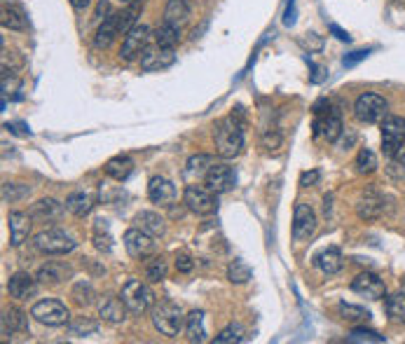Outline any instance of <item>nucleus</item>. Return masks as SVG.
I'll use <instances>...</instances> for the list:
<instances>
[{
  "label": "nucleus",
  "mask_w": 405,
  "mask_h": 344,
  "mask_svg": "<svg viewBox=\"0 0 405 344\" xmlns=\"http://www.w3.org/2000/svg\"><path fill=\"white\" fill-rule=\"evenodd\" d=\"M188 17H190V5L186 0H169L167 8H164V21L183 24L188 21Z\"/></svg>",
  "instance_id": "72a5a7b5"
},
{
  "label": "nucleus",
  "mask_w": 405,
  "mask_h": 344,
  "mask_svg": "<svg viewBox=\"0 0 405 344\" xmlns=\"http://www.w3.org/2000/svg\"><path fill=\"white\" fill-rule=\"evenodd\" d=\"M316 122H314V129H316V134H321L326 141H337L340 138V134H342V118H340V113H337L335 108H328V110H316Z\"/></svg>",
  "instance_id": "2eb2a0df"
},
{
  "label": "nucleus",
  "mask_w": 405,
  "mask_h": 344,
  "mask_svg": "<svg viewBox=\"0 0 405 344\" xmlns=\"http://www.w3.org/2000/svg\"><path fill=\"white\" fill-rule=\"evenodd\" d=\"M349 342L352 344H368V342H375V344H379V342H384V335H377L375 330H366V328H354L352 333H349V337H347Z\"/></svg>",
  "instance_id": "a19ab883"
},
{
  "label": "nucleus",
  "mask_w": 405,
  "mask_h": 344,
  "mask_svg": "<svg viewBox=\"0 0 405 344\" xmlns=\"http://www.w3.org/2000/svg\"><path fill=\"white\" fill-rule=\"evenodd\" d=\"M314 265L321 269L323 274L333 276V274H337L342 269L345 260H342V253L337 248H326V251H321V253H316Z\"/></svg>",
  "instance_id": "b1692460"
},
{
  "label": "nucleus",
  "mask_w": 405,
  "mask_h": 344,
  "mask_svg": "<svg viewBox=\"0 0 405 344\" xmlns=\"http://www.w3.org/2000/svg\"><path fill=\"white\" fill-rule=\"evenodd\" d=\"M216 192L208 190L206 185H199V183H192V185L186 188L183 192V204L188 206V211H192L195 216H211V213L218 211V199Z\"/></svg>",
  "instance_id": "39448f33"
},
{
  "label": "nucleus",
  "mask_w": 405,
  "mask_h": 344,
  "mask_svg": "<svg viewBox=\"0 0 405 344\" xmlns=\"http://www.w3.org/2000/svg\"><path fill=\"white\" fill-rule=\"evenodd\" d=\"M368 57V52H363V49H361V52H354L352 57H345V66H354L356 61H361V59H366Z\"/></svg>",
  "instance_id": "09e8293b"
},
{
  "label": "nucleus",
  "mask_w": 405,
  "mask_h": 344,
  "mask_svg": "<svg viewBox=\"0 0 405 344\" xmlns=\"http://www.w3.org/2000/svg\"><path fill=\"white\" fill-rule=\"evenodd\" d=\"M356 213H359L361 220H372L382 213V197H379L375 190H368V192L361 194L359 204H356Z\"/></svg>",
  "instance_id": "412c9836"
},
{
  "label": "nucleus",
  "mask_w": 405,
  "mask_h": 344,
  "mask_svg": "<svg viewBox=\"0 0 405 344\" xmlns=\"http://www.w3.org/2000/svg\"><path fill=\"white\" fill-rule=\"evenodd\" d=\"M132 171H134V162H132V157H127V155H118L106 162V174L113 178V181H127Z\"/></svg>",
  "instance_id": "cd10ccee"
},
{
  "label": "nucleus",
  "mask_w": 405,
  "mask_h": 344,
  "mask_svg": "<svg viewBox=\"0 0 405 344\" xmlns=\"http://www.w3.org/2000/svg\"><path fill=\"white\" fill-rule=\"evenodd\" d=\"M120 298L125 300L127 309L132 311V314H145V311L155 307V293H152V288L138 279L127 281V284L122 286Z\"/></svg>",
  "instance_id": "20e7f679"
},
{
  "label": "nucleus",
  "mask_w": 405,
  "mask_h": 344,
  "mask_svg": "<svg viewBox=\"0 0 405 344\" xmlns=\"http://www.w3.org/2000/svg\"><path fill=\"white\" fill-rule=\"evenodd\" d=\"M246 340V328L239 323H230L216 335V344H232V342H244Z\"/></svg>",
  "instance_id": "f704fd0d"
},
{
  "label": "nucleus",
  "mask_w": 405,
  "mask_h": 344,
  "mask_svg": "<svg viewBox=\"0 0 405 344\" xmlns=\"http://www.w3.org/2000/svg\"><path fill=\"white\" fill-rule=\"evenodd\" d=\"M96 330H99V323L91 321V318H84V316H80V318H75V321L69 323V333L73 337H89V335H94Z\"/></svg>",
  "instance_id": "c9c22d12"
},
{
  "label": "nucleus",
  "mask_w": 405,
  "mask_h": 344,
  "mask_svg": "<svg viewBox=\"0 0 405 344\" xmlns=\"http://www.w3.org/2000/svg\"><path fill=\"white\" fill-rule=\"evenodd\" d=\"M386 106L384 96L375 94V91H366V94H361L356 98L354 103V115L356 120L366 122V125H375V122H382L386 118Z\"/></svg>",
  "instance_id": "423d86ee"
},
{
  "label": "nucleus",
  "mask_w": 405,
  "mask_h": 344,
  "mask_svg": "<svg viewBox=\"0 0 405 344\" xmlns=\"http://www.w3.org/2000/svg\"><path fill=\"white\" fill-rule=\"evenodd\" d=\"M110 15V3L108 0H99V8H96V19H106V17Z\"/></svg>",
  "instance_id": "de8ad7c7"
},
{
  "label": "nucleus",
  "mask_w": 405,
  "mask_h": 344,
  "mask_svg": "<svg viewBox=\"0 0 405 344\" xmlns=\"http://www.w3.org/2000/svg\"><path fill=\"white\" fill-rule=\"evenodd\" d=\"M122 35V28H120V12H110L106 19L101 21L99 30H96L94 35V45L99 49H106L113 45V40Z\"/></svg>",
  "instance_id": "a211bd4d"
},
{
  "label": "nucleus",
  "mask_w": 405,
  "mask_h": 344,
  "mask_svg": "<svg viewBox=\"0 0 405 344\" xmlns=\"http://www.w3.org/2000/svg\"><path fill=\"white\" fill-rule=\"evenodd\" d=\"M155 42L159 47H176L181 42V24L164 21L155 30Z\"/></svg>",
  "instance_id": "bb28decb"
},
{
  "label": "nucleus",
  "mask_w": 405,
  "mask_h": 344,
  "mask_svg": "<svg viewBox=\"0 0 405 344\" xmlns=\"http://www.w3.org/2000/svg\"><path fill=\"white\" fill-rule=\"evenodd\" d=\"M150 318H152V325H155V330L159 335H164V337H178V333L183 330V325H186L183 309L178 305L169 302V300H164V302H159V305L152 307Z\"/></svg>",
  "instance_id": "f03ea898"
},
{
  "label": "nucleus",
  "mask_w": 405,
  "mask_h": 344,
  "mask_svg": "<svg viewBox=\"0 0 405 344\" xmlns=\"http://www.w3.org/2000/svg\"><path fill=\"white\" fill-rule=\"evenodd\" d=\"M3 26L10 30L26 28V17H24L19 5H3Z\"/></svg>",
  "instance_id": "2f4dec72"
},
{
  "label": "nucleus",
  "mask_w": 405,
  "mask_h": 344,
  "mask_svg": "<svg viewBox=\"0 0 405 344\" xmlns=\"http://www.w3.org/2000/svg\"><path fill=\"white\" fill-rule=\"evenodd\" d=\"M176 64V52L174 47H152L145 49L143 57H141V69L143 71H164L171 69Z\"/></svg>",
  "instance_id": "ddd939ff"
},
{
  "label": "nucleus",
  "mask_w": 405,
  "mask_h": 344,
  "mask_svg": "<svg viewBox=\"0 0 405 344\" xmlns=\"http://www.w3.org/2000/svg\"><path fill=\"white\" fill-rule=\"evenodd\" d=\"M167 260L162 255H152L148 262H145V279L150 284H159V281L167 279Z\"/></svg>",
  "instance_id": "473e14b6"
},
{
  "label": "nucleus",
  "mask_w": 405,
  "mask_h": 344,
  "mask_svg": "<svg viewBox=\"0 0 405 344\" xmlns=\"http://www.w3.org/2000/svg\"><path fill=\"white\" fill-rule=\"evenodd\" d=\"M235 183H237L235 171H232V167H228V164H223V162H216L211 169H208V174L204 176V185L208 190H213L216 194L230 192V190L235 188Z\"/></svg>",
  "instance_id": "f8f14e48"
},
{
  "label": "nucleus",
  "mask_w": 405,
  "mask_h": 344,
  "mask_svg": "<svg viewBox=\"0 0 405 344\" xmlns=\"http://www.w3.org/2000/svg\"><path fill=\"white\" fill-rule=\"evenodd\" d=\"M396 159H398V162H401V164H403V167H405V143H403V147H401V150H398V155H396Z\"/></svg>",
  "instance_id": "603ef678"
},
{
  "label": "nucleus",
  "mask_w": 405,
  "mask_h": 344,
  "mask_svg": "<svg viewBox=\"0 0 405 344\" xmlns=\"http://www.w3.org/2000/svg\"><path fill=\"white\" fill-rule=\"evenodd\" d=\"M152 38L150 28L145 26V24H136L129 33L125 35V40H122V47H120V59L125 61H134L138 57H143V52L148 49V42Z\"/></svg>",
  "instance_id": "1a4fd4ad"
},
{
  "label": "nucleus",
  "mask_w": 405,
  "mask_h": 344,
  "mask_svg": "<svg viewBox=\"0 0 405 344\" xmlns=\"http://www.w3.org/2000/svg\"><path fill=\"white\" fill-rule=\"evenodd\" d=\"M94 246L99 251H110V246H113V239H110V235L101 237V232H96V235H94Z\"/></svg>",
  "instance_id": "49530a36"
},
{
  "label": "nucleus",
  "mask_w": 405,
  "mask_h": 344,
  "mask_svg": "<svg viewBox=\"0 0 405 344\" xmlns=\"http://www.w3.org/2000/svg\"><path fill=\"white\" fill-rule=\"evenodd\" d=\"M73 298H75L78 305H89L91 298H94V291H91L89 284H78L75 291H73Z\"/></svg>",
  "instance_id": "79ce46f5"
},
{
  "label": "nucleus",
  "mask_w": 405,
  "mask_h": 344,
  "mask_svg": "<svg viewBox=\"0 0 405 344\" xmlns=\"http://www.w3.org/2000/svg\"><path fill=\"white\" fill-rule=\"evenodd\" d=\"M213 143L216 152L223 159H232L242 155L244 150V118L239 113H232L223 118L213 127Z\"/></svg>",
  "instance_id": "f257e3e1"
},
{
  "label": "nucleus",
  "mask_w": 405,
  "mask_h": 344,
  "mask_svg": "<svg viewBox=\"0 0 405 344\" xmlns=\"http://www.w3.org/2000/svg\"><path fill=\"white\" fill-rule=\"evenodd\" d=\"M330 30H333V33L337 35V40H342V42H349V40H352V38H349V33H345V30H342V28H337L335 24H333V26H330Z\"/></svg>",
  "instance_id": "8fccbe9b"
},
{
  "label": "nucleus",
  "mask_w": 405,
  "mask_h": 344,
  "mask_svg": "<svg viewBox=\"0 0 405 344\" xmlns=\"http://www.w3.org/2000/svg\"><path fill=\"white\" fill-rule=\"evenodd\" d=\"M66 208H69L71 213H75V216H84V213H89V208H91L89 194H84V192L69 194V199H66Z\"/></svg>",
  "instance_id": "e433bc0d"
},
{
  "label": "nucleus",
  "mask_w": 405,
  "mask_h": 344,
  "mask_svg": "<svg viewBox=\"0 0 405 344\" xmlns=\"http://www.w3.org/2000/svg\"><path fill=\"white\" fill-rule=\"evenodd\" d=\"M61 216H64V206H61L57 199H52V197L35 201L33 208H30V218H33L35 223H57Z\"/></svg>",
  "instance_id": "6ab92c4d"
},
{
  "label": "nucleus",
  "mask_w": 405,
  "mask_h": 344,
  "mask_svg": "<svg viewBox=\"0 0 405 344\" xmlns=\"http://www.w3.org/2000/svg\"><path fill=\"white\" fill-rule=\"evenodd\" d=\"M33 246L42 255H66L75 251L78 242L69 232L59 230V227H50V230H42L33 237Z\"/></svg>",
  "instance_id": "7ed1b4c3"
},
{
  "label": "nucleus",
  "mask_w": 405,
  "mask_h": 344,
  "mask_svg": "<svg viewBox=\"0 0 405 344\" xmlns=\"http://www.w3.org/2000/svg\"><path fill=\"white\" fill-rule=\"evenodd\" d=\"M192 267H195V260L188 253H178L176 255V269L178 272L188 274V272H192Z\"/></svg>",
  "instance_id": "c03bdc74"
},
{
  "label": "nucleus",
  "mask_w": 405,
  "mask_h": 344,
  "mask_svg": "<svg viewBox=\"0 0 405 344\" xmlns=\"http://www.w3.org/2000/svg\"><path fill=\"white\" fill-rule=\"evenodd\" d=\"M26 330H28V316L24 314L21 309L10 307V309L3 311V335L5 337L12 333H26Z\"/></svg>",
  "instance_id": "5701e85b"
},
{
  "label": "nucleus",
  "mask_w": 405,
  "mask_h": 344,
  "mask_svg": "<svg viewBox=\"0 0 405 344\" xmlns=\"http://www.w3.org/2000/svg\"><path fill=\"white\" fill-rule=\"evenodd\" d=\"M38 284H40V281L33 279L30 274L17 272V274L10 276L8 293H10V298H15V300H28V298H33L35 291H38Z\"/></svg>",
  "instance_id": "dca6fc26"
},
{
  "label": "nucleus",
  "mask_w": 405,
  "mask_h": 344,
  "mask_svg": "<svg viewBox=\"0 0 405 344\" xmlns=\"http://www.w3.org/2000/svg\"><path fill=\"white\" fill-rule=\"evenodd\" d=\"M318 178H321V174H318V171H305V174L300 176V185H303V188H312V185H316V183H318Z\"/></svg>",
  "instance_id": "a18cd8bd"
},
{
  "label": "nucleus",
  "mask_w": 405,
  "mask_h": 344,
  "mask_svg": "<svg viewBox=\"0 0 405 344\" xmlns=\"http://www.w3.org/2000/svg\"><path fill=\"white\" fill-rule=\"evenodd\" d=\"M120 3H125V5H129V3H134V0H120Z\"/></svg>",
  "instance_id": "864d4df0"
},
{
  "label": "nucleus",
  "mask_w": 405,
  "mask_h": 344,
  "mask_svg": "<svg viewBox=\"0 0 405 344\" xmlns=\"http://www.w3.org/2000/svg\"><path fill=\"white\" fill-rule=\"evenodd\" d=\"M127 311L129 309H127V305L122 298H108L106 302L101 305L99 316L108 323H122L127 318Z\"/></svg>",
  "instance_id": "393cba45"
},
{
  "label": "nucleus",
  "mask_w": 405,
  "mask_h": 344,
  "mask_svg": "<svg viewBox=\"0 0 405 344\" xmlns=\"http://www.w3.org/2000/svg\"><path fill=\"white\" fill-rule=\"evenodd\" d=\"M405 143V118L386 115L382 120V152L386 157H396Z\"/></svg>",
  "instance_id": "6e6552de"
},
{
  "label": "nucleus",
  "mask_w": 405,
  "mask_h": 344,
  "mask_svg": "<svg viewBox=\"0 0 405 344\" xmlns=\"http://www.w3.org/2000/svg\"><path fill=\"white\" fill-rule=\"evenodd\" d=\"M69 274V269H64L57 262H47V265H42L38 269V276L35 279L40 281V284H47V286H57L64 281V276Z\"/></svg>",
  "instance_id": "c756f323"
},
{
  "label": "nucleus",
  "mask_w": 405,
  "mask_h": 344,
  "mask_svg": "<svg viewBox=\"0 0 405 344\" xmlns=\"http://www.w3.org/2000/svg\"><path fill=\"white\" fill-rule=\"evenodd\" d=\"M125 248L127 253L132 257H136V260H145L148 255H152V251H155V242H152V235L148 232H143L141 227L134 225L132 230L125 232Z\"/></svg>",
  "instance_id": "9d476101"
},
{
  "label": "nucleus",
  "mask_w": 405,
  "mask_h": 344,
  "mask_svg": "<svg viewBox=\"0 0 405 344\" xmlns=\"http://www.w3.org/2000/svg\"><path fill=\"white\" fill-rule=\"evenodd\" d=\"M300 45H303L305 49H309V52H318V49L323 47V40L318 38L316 33H307L305 38H300Z\"/></svg>",
  "instance_id": "37998d69"
},
{
  "label": "nucleus",
  "mask_w": 405,
  "mask_h": 344,
  "mask_svg": "<svg viewBox=\"0 0 405 344\" xmlns=\"http://www.w3.org/2000/svg\"><path fill=\"white\" fill-rule=\"evenodd\" d=\"M316 232V213L309 204H296L293 211V239L296 242H305Z\"/></svg>",
  "instance_id": "9b49d317"
},
{
  "label": "nucleus",
  "mask_w": 405,
  "mask_h": 344,
  "mask_svg": "<svg viewBox=\"0 0 405 344\" xmlns=\"http://www.w3.org/2000/svg\"><path fill=\"white\" fill-rule=\"evenodd\" d=\"M148 197L152 204H159V206H167L174 201L176 197V188L174 183L169 181V178L164 176H152L150 183H148Z\"/></svg>",
  "instance_id": "f3484780"
},
{
  "label": "nucleus",
  "mask_w": 405,
  "mask_h": 344,
  "mask_svg": "<svg viewBox=\"0 0 405 344\" xmlns=\"http://www.w3.org/2000/svg\"><path fill=\"white\" fill-rule=\"evenodd\" d=\"M30 316L42 325H50V328H59V325L71 323L69 309L59 300H40V302H35L30 307Z\"/></svg>",
  "instance_id": "0eeeda50"
},
{
  "label": "nucleus",
  "mask_w": 405,
  "mask_h": 344,
  "mask_svg": "<svg viewBox=\"0 0 405 344\" xmlns=\"http://www.w3.org/2000/svg\"><path fill=\"white\" fill-rule=\"evenodd\" d=\"M228 279L232 284H246L251 279V267L244 260H232L228 267Z\"/></svg>",
  "instance_id": "ea45409f"
},
{
  "label": "nucleus",
  "mask_w": 405,
  "mask_h": 344,
  "mask_svg": "<svg viewBox=\"0 0 405 344\" xmlns=\"http://www.w3.org/2000/svg\"><path fill=\"white\" fill-rule=\"evenodd\" d=\"M134 223H136V227H141V230L148 232V235H152V237H162L164 232H167V223H164V218L159 216V213H155V211H141V213H136Z\"/></svg>",
  "instance_id": "4be33fe9"
},
{
  "label": "nucleus",
  "mask_w": 405,
  "mask_h": 344,
  "mask_svg": "<svg viewBox=\"0 0 405 344\" xmlns=\"http://www.w3.org/2000/svg\"><path fill=\"white\" fill-rule=\"evenodd\" d=\"M352 291L363 295V298H368V300H382L386 295V286L377 274L363 272L352 281Z\"/></svg>",
  "instance_id": "4468645a"
},
{
  "label": "nucleus",
  "mask_w": 405,
  "mask_h": 344,
  "mask_svg": "<svg viewBox=\"0 0 405 344\" xmlns=\"http://www.w3.org/2000/svg\"><path fill=\"white\" fill-rule=\"evenodd\" d=\"M89 3H91V0H71V5H73V8H75L78 12L87 10V8H89Z\"/></svg>",
  "instance_id": "3c124183"
},
{
  "label": "nucleus",
  "mask_w": 405,
  "mask_h": 344,
  "mask_svg": "<svg viewBox=\"0 0 405 344\" xmlns=\"http://www.w3.org/2000/svg\"><path fill=\"white\" fill-rule=\"evenodd\" d=\"M30 213H24V211H12L8 216V223H10V244L12 246H21L24 242L28 239L30 235Z\"/></svg>",
  "instance_id": "aec40b11"
},
{
  "label": "nucleus",
  "mask_w": 405,
  "mask_h": 344,
  "mask_svg": "<svg viewBox=\"0 0 405 344\" xmlns=\"http://www.w3.org/2000/svg\"><path fill=\"white\" fill-rule=\"evenodd\" d=\"M354 167L359 174H372V171L377 169V157L372 150H368V147H361L359 155H356V162Z\"/></svg>",
  "instance_id": "4c0bfd02"
},
{
  "label": "nucleus",
  "mask_w": 405,
  "mask_h": 344,
  "mask_svg": "<svg viewBox=\"0 0 405 344\" xmlns=\"http://www.w3.org/2000/svg\"><path fill=\"white\" fill-rule=\"evenodd\" d=\"M340 316L349 323H361V321H368V318H370V311H366L363 307H359V305L342 302L340 305Z\"/></svg>",
  "instance_id": "58836bf2"
},
{
  "label": "nucleus",
  "mask_w": 405,
  "mask_h": 344,
  "mask_svg": "<svg viewBox=\"0 0 405 344\" xmlns=\"http://www.w3.org/2000/svg\"><path fill=\"white\" fill-rule=\"evenodd\" d=\"M213 164H216V159H213L211 155H204V152H201V155H192L188 159V164H186V174L190 176V178H195V176H206L208 174V169L213 167Z\"/></svg>",
  "instance_id": "7c9ffc66"
},
{
  "label": "nucleus",
  "mask_w": 405,
  "mask_h": 344,
  "mask_svg": "<svg viewBox=\"0 0 405 344\" xmlns=\"http://www.w3.org/2000/svg\"><path fill=\"white\" fill-rule=\"evenodd\" d=\"M186 335L190 342H206V328H204V311L195 309L186 316Z\"/></svg>",
  "instance_id": "a878e982"
},
{
  "label": "nucleus",
  "mask_w": 405,
  "mask_h": 344,
  "mask_svg": "<svg viewBox=\"0 0 405 344\" xmlns=\"http://www.w3.org/2000/svg\"><path fill=\"white\" fill-rule=\"evenodd\" d=\"M386 316L391 323L405 325V293H394L386 298Z\"/></svg>",
  "instance_id": "c85d7f7f"
}]
</instances>
